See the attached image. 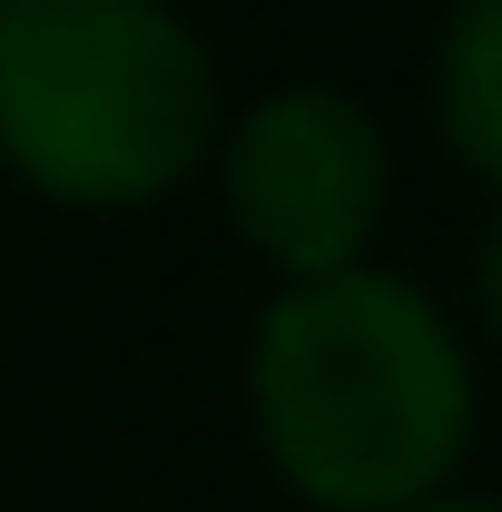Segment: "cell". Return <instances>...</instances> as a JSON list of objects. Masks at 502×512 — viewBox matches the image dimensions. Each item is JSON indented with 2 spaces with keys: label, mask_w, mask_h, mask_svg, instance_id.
I'll return each instance as SVG.
<instances>
[{
  "label": "cell",
  "mask_w": 502,
  "mask_h": 512,
  "mask_svg": "<svg viewBox=\"0 0 502 512\" xmlns=\"http://www.w3.org/2000/svg\"><path fill=\"white\" fill-rule=\"evenodd\" d=\"M434 128L443 148L502 188V0H453L434 30Z\"/></svg>",
  "instance_id": "4"
},
{
  "label": "cell",
  "mask_w": 502,
  "mask_h": 512,
  "mask_svg": "<svg viewBox=\"0 0 502 512\" xmlns=\"http://www.w3.org/2000/svg\"><path fill=\"white\" fill-rule=\"evenodd\" d=\"M404 512H502L493 493H463V483H443V493H424V503H404Z\"/></svg>",
  "instance_id": "6"
},
{
  "label": "cell",
  "mask_w": 502,
  "mask_h": 512,
  "mask_svg": "<svg viewBox=\"0 0 502 512\" xmlns=\"http://www.w3.org/2000/svg\"><path fill=\"white\" fill-rule=\"evenodd\" d=\"M247 414L276 483L315 512H404L443 493L483 424L463 325L394 266L276 286L247 335Z\"/></svg>",
  "instance_id": "1"
},
{
  "label": "cell",
  "mask_w": 502,
  "mask_h": 512,
  "mask_svg": "<svg viewBox=\"0 0 502 512\" xmlns=\"http://www.w3.org/2000/svg\"><path fill=\"white\" fill-rule=\"evenodd\" d=\"M217 60L178 0H10L0 168L50 207H158L217 148Z\"/></svg>",
  "instance_id": "2"
},
{
  "label": "cell",
  "mask_w": 502,
  "mask_h": 512,
  "mask_svg": "<svg viewBox=\"0 0 502 512\" xmlns=\"http://www.w3.org/2000/svg\"><path fill=\"white\" fill-rule=\"evenodd\" d=\"M473 316L493 325V345H502V207H493V227L473 237Z\"/></svg>",
  "instance_id": "5"
},
{
  "label": "cell",
  "mask_w": 502,
  "mask_h": 512,
  "mask_svg": "<svg viewBox=\"0 0 502 512\" xmlns=\"http://www.w3.org/2000/svg\"><path fill=\"white\" fill-rule=\"evenodd\" d=\"M0 10H10V0H0Z\"/></svg>",
  "instance_id": "7"
},
{
  "label": "cell",
  "mask_w": 502,
  "mask_h": 512,
  "mask_svg": "<svg viewBox=\"0 0 502 512\" xmlns=\"http://www.w3.org/2000/svg\"><path fill=\"white\" fill-rule=\"evenodd\" d=\"M217 197H227V227L247 237L276 286H306V276H345L375 256L384 197H394V148L365 99L345 89H266L247 119L217 128Z\"/></svg>",
  "instance_id": "3"
}]
</instances>
